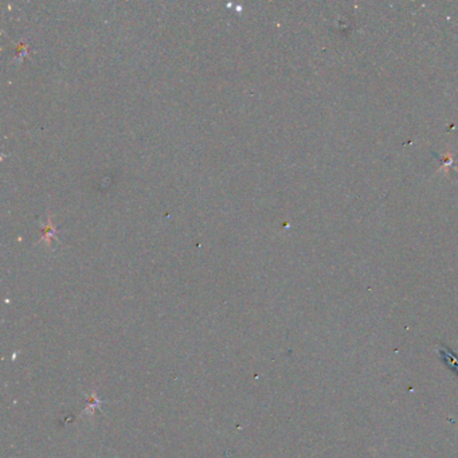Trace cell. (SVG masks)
<instances>
[{
	"label": "cell",
	"mask_w": 458,
	"mask_h": 458,
	"mask_svg": "<svg viewBox=\"0 0 458 458\" xmlns=\"http://www.w3.org/2000/svg\"><path fill=\"white\" fill-rule=\"evenodd\" d=\"M442 160V166L441 168L438 170V172H441V171H449V168L454 164V158L453 154H451V150H446V154L443 155V158L441 159Z\"/></svg>",
	"instance_id": "1"
}]
</instances>
